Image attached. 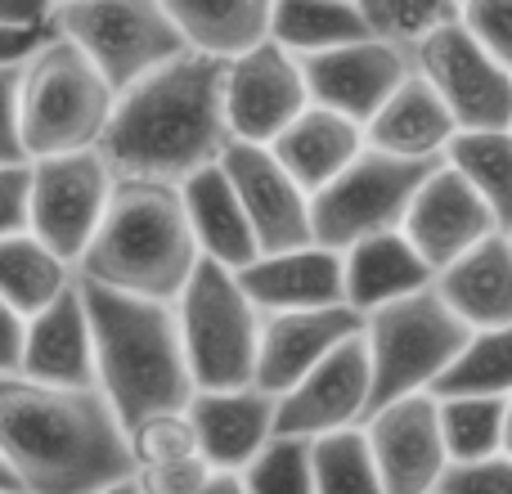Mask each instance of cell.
Segmentation results:
<instances>
[{
	"label": "cell",
	"mask_w": 512,
	"mask_h": 494,
	"mask_svg": "<svg viewBox=\"0 0 512 494\" xmlns=\"http://www.w3.org/2000/svg\"><path fill=\"white\" fill-rule=\"evenodd\" d=\"M0 459L18 494H99L131 477L126 427L99 387L0 373Z\"/></svg>",
	"instance_id": "cell-1"
},
{
	"label": "cell",
	"mask_w": 512,
	"mask_h": 494,
	"mask_svg": "<svg viewBox=\"0 0 512 494\" xmlns=\"http://www.w3.org/2000/svg\"><path fill=\"white\" fill-rule=\"evenodd\" d=\"M221 77L225 59L185 50L180 59L131 81L113 99V117L99 135V153L113 176L180 185L194 171L212 167L230 144Z\"/></svg>",
	"instance_id": "cell-2"
},
{
	"label": "cell",
	"mask_w": 512,
	"mask_h": 494,
	"mask_svg": "<svg viewBox=\"0 0 512 494\" xmlns=\"http://www.w3.org/2000/svg\"><path fill=\"white\" fill-rule=\"evenodd\" d=\"M77 288L95 346V387L104 391L122 427L162 409H185L194 396V378L180 346L176 306L126 297L86 279H77Z\"/></svg>",
	"instance_id": "cell-3"
},
{
	"label": "cell",
	"mask_w": 512,
	"mask_h": 494,
	"mask_svg": "<svg viewBox=\"0 0 512 494\" xmlns=\"http://www.w3.org/2000/svg\"><path fill=\"white\" fill-rule=\"evenodd\" d=\"M198 265L180 185L117 176L95 239L77 261V279L144 301H176Z\"/></svg>",
	"instance_id": "cell-4"
},
{
	"label": "cell",
	"mask_w": 512,
	"mask_h": 494,
	"mask_svg": "<svg viewBox=\"0 0 512 494\" xmlns=\"http://www.w3.org/2000/svg\"><path fill=\"white\" fill-rule=\"evenodd\" d=\"M117 90L99 77V68L50 32L18 72V144L23 162L59 158V153L99 149Z\"/></svg>",
	"instance_id": "cell-5"
},
{
	"label": "cell",
	"mask_w": 512,
	"mask_h": 494,
	"mask_svg": "<svg viewBox=\"0 0 512 494\" xmlns=\"http://www.w3.org/2000/svg\"><path fill=\"white\" fill-rule=\"evenodd\" d=\"M364 351H369V414L400 396L432 391L436 378L454 364V355L468 346L472 328L436 297L432 288L378 306L364 315ZM364 414V418H369Z\"/></svg>",
	"instance_id": "cell-6"
},
{
	"label": "cell",
	"mask_w": 512,
	"mask_h": 494,
	"mask_svg": "<svg viewBox=\"0 0 512 494\" xmlns=\"http://www.w3.org/2000/svg\"><path fill=\"white\" fill-rule=\"evenodd\" d=\"M176 328L185 346V364L194 391H221V387H248L256 364V306L243 297L234 270L198 256L189 283L180 288Z\"/></svg>",
	"instance_id": "cell-7"
},
{
	"label": "cell",
	"mask_w": 512,
	"mask_h": 494,
	"mask_svg": "<svg viewBox=\"0 0 512 494\" xmlns=\"http://www.w3.org/2000/svg\"><path fill=\"white\" fill-rule=\"evenodd\" d=\"M50 27L95 63L117 95L189 50L162 0H68L50 9Z\"/></svg>",
	"instance_id": "cell-8"
},
{
	"label": "cell",
	"mask_w": 512,
	"mask_h": 494,
	"mask_svg": "<svg viewBox=\"0 0 512 494\" xmlns=\"http://www.w3.org/2000/svg\"><path fill=\"white\" fill-rule=\"evenodd\" d=\"M436 162H409L364 149L319 194H310V243L342 252V247L369 239V234L400 230L409 198Z\"/></svg>",
	"instance_id": "cell-9"
},
{
	"label": "cell",
	"mask_w": 512,
	"mask_h": 494,
	"mask_svg": "<svg viewBox=\"0 0 512 494\" xmlns=\"http://www.w3.org/2000/svg\"><path fill=\"white\" fill-rule=\"evenodd\" d=\"M113 167L99 149L27 162V234L77 270L113 194Z\"/></svg>",
	"instance_id": "cell-10"
},
{
	"label": "cell",
	"mask_w": 512,
	"mask_h": 494,
	"mask_svg": "<svg viewBox=\"0 0 512 494\" xmlns=\"http://www.w3.org/2000/svg\"><path fill=\"white\" fill-rule=\"evenodd\" d=\"M414 72L441 95L459 131H504L512 122V72L495 63L459 18L409 45Z\"/></svg>",
	"instance_id": "cell-11"
},
{
	"label": "cell",
	"mask_w": 512,
	"mask_h": 494,
	"mask_svg": "<svg viewBox=\"0 0 512 494\" xmlns=\"http://www.w3.org/2000/svg\"><path fill=\"white\" fill-rule=\"evenodd\" d=\"M369 351L364 337H346L319 364H310L283 396H274V436H315L342 432V427H360L369 414Z\"/></svg>",
	"instance_id": "cell-12"
},
{
	"label": "cell",
	"mask_w": 512,
	"mask_h": 494,
	"mask_svg": "<svg viewBox=\"0 0 512 494\" xmlns=\"http://www.w3.org/2000/svg\"><path fill=\"white\" fill-rule=\"evenodd\" d=\"M221 104H225L230 140L270 144L274 135L310 104V95H306L297 59L265 36L261 45L225 59Z\"/></svg>",
	"instance_id": "cell-13"
},
{
	"label": "cell",
	"mask_w": 512,
	"mask_h": 494,
	"mask_svg": "<svg viewBox=\"0 0 512 494\" xmlns=\"http://www.w3.org/2000/svg\"><path fill=\"white\" fill-rule=\"evenodd\" d=\"M297 68L310 104L333 108V113L351 117L355 126H364L382 108V99L414 72V59H409V45L364 36V41L337 45V50L301 54Z\"/></svg>",
	"instance_id": "cell-14"
},
{
	"label": "cell",
	"mask_w": 512,
	"mask_h": 494,
	"mask_svg": "<svg viewBox=\"0 0 512 494\" xmlns=\"http://www.w3.org/2000/svg\"><path fill=\"white\" fill-rule=\"evenodd\" d=\"M360 432L378 468L382 494H436V481L450 463L436 423V396L418 391L391 400L364 418Z\"/></svg>",
	"instance_id": "cell-15"
},
{
	"label": "cell",
	"mask_w": 512,
	"mask_h": 494,
	"mask_svg": "<svg viewBox=\"0 0 512 494\" xmlns=\"http://www.w3.org/2000/svg\"><path fill=\"white\" fill-rule=\"evenodd\" d=\"M225 171L234 198H239L243 216L252 225L256 256L261 252H283V247L310 243V198L288 171L274 162L265 144H243L230 140L216 158Z\"/></svg>",
	"instance_id": "cell-16"
},
{
	"label": "cell",
	"mask_w": 512,
	"mask_h": 494,
	"mask_svg": "<svg viewBox=\"0 0 512 494\" xmlns=\"http://www.w3.org/2000/svg\"><path fill=\"white\" fill-rule=\"evenodd\" d=\"M499 225L490 216V207L477 198V189L450 167V162H436L423 176V185L414 189L405 207V221L400 234L405 243L423 256L427 270H445L450 261H459L468 247H477L481 239H490Z\"/></svg>",
	"instance_id": "cell-17"
},
{
	"label": "cell",
	"mask_w": 512,
	"mask_h": 494,
	"mask_svg": "<svg viewBox=\"0 0 512 494\" xmlns=\"http://www.w3.org/2000/svg\"><path fill=\"white\" fill-rule=\"evenodd\" d=\"M364 328V315L351 306H324V310H270L256 324V364L252 387L283 396L310 364H319L337 342L355 337Z\"/></svg>",
	"instance_id": "cell-18"
},
{
	"label": "cell",
	"mask_w": 512,
	"mask_h": 494,
	"mask_svg": "<svg viewBox=\"0 0 512 494\" xmlns=\"http://www.w3.org/2000/svg\"><path fill=\"white\" fill-rule=\"evenodd\" d=\"M194 423L198 459L212 472H243L274 436V396L261 387L194 391L185 405Z\"/></svg>",
	"instance_id": "cell-19"
},
{
	"label": "cell",
	"mask_w": 512,
	"mask_h": 494,
	"mask_svg": "<svg viewBox=\"0 0 512 494\" xmlns=\"http://www.w3.org/2000/svg\"><path fill=\"white\" fill-rule=\"evenodd\" d=\"M243 297L256 306V315L270 310H324L346 306L342 301V252L319 243L283 247V252L252 256L243 270H234Z\"/></svg>",
	"instance_id": "cell-20"
},
{
	"label": "cell",
	"mask_w": 512,
	"mask_h": 494,
	"mask_svg": "<svg viewBox=\"0 0 512 494\" xmlns=\"http://www.w3.org/2000/svg\"><path fill=\"white\" fill-rule=\"evenodd\" d=\"M18 373L50 387H95V346H90V319L77 283L32 319H23Z\"/></svg>",
	"instance_id": "cell-21"
},
{
	"label": "cell",
	"mask_w": 512,
	"mask_h": 494,
	"mask_svg": "<svg viewBox=\"0 0 512 494\" xmlns=\"http://www.w3.org/2000/svg\"><path fill=\"white\" fill-rule=\"evenodd\" d=\"M459 135L450 108L441 104L432 86L418 72H409L382 108L364 122V149L387 153V158H409V162H436L445 158L450 140Z\"/></svg>",
	"instance_id": "cell-22"
},
{
	"label": "cell",
	"mask_w": 512,
	"mask_h": 494,
	"mask_svg": "<svg viewBox=\"0 0 512 494\" xmlns=\"http://www.w3.org/2000/svg\"><path fill=\"white\" fill-rule=\"evenodd\" d=\"M432 292L472 328H504L512 324V239L495 230L490 239L432 274Z\"/></svg>",
	"instance_id": "cell-23"
},
{
	"label": "cell",
	"mask_w": 512,
	"mask_h": 494,
	"mask_svg": "<svg viewBox=\"0 0 512 494\" xmlns=\"http://www.w3.org/2000/svg\"><path fill=\"white\" fill-rule=\"evenodd\" d=\"M265 149L310 198L364 153V126H355L351 117L333 113V108L306 104Z\"/></svg>",
	"instance_id": "cell-24"
},
{
	"label": "cell",
	"mask_w": 512,
	"mask_h": 494,
	"mask_svg": "<svg viewBox=\"0 0 512 494\" xmlns=\"http://www.w3.org/2000/svg\"><path fill=\"white\" fill-rule=\"evenodd\" d=\"M423 288H432V270L400 230L369 234V239L342 247V301L355 315H369Z\"/></svg>",
	"instance_id": "cell-25"
},
{
	"label": "cell",
	"mask_w": 512,
	"mask_h": 494,
	"mask_svg": "<svg viewBox=\"0 0 512 494\" xmlns=\"http://www.w3.org/2000/svg\"><path fill=\"white\" fill-rule=\"evenodd\" d=\"M180 203H185L189 234H194L203 261H216V265H225V270H243L256 256L252 225L216 162L194 171L189 180H180Z\"/></svg>",
	"instance_id": "cell-26"
},
{
	"label": "cell",
	"mask_w": 512,
	"mask_h": 494,
	"mask_svg": "<svg viewBox=\"0 0 512 494\" xmlns=\"http://www.w3.org/2000/svg\"><path fill=\"white\" fill-rule=\"evenodd\" d=\"M162 9L194 54L234 59L270 36L274 0H162Z\"/></svg>",
	"instance_id": "cell-27"
},
{
	"label": "cell",
	"mask_w": 512,
	"mask_h": 494,
	"mask_svg": "<svg viewBox=\"0 0 512 494\" xmlns=\"http://www.w3.org/2000/svg\"><path fill=\"white\" fill-rule=\"evenodd\" d=\"M364 36L373 32L355 0H274L270 9V41L288 50L292 59L337 50V45L364 41Z\"/></svg>",
	"instance_id": "cell-28"
},
{
	"label": "cell",
	"mask_w": 512,
	"mask_h": 494,
	"mask_svg": "<svg viewBox=\"0 0 512 494\" xmlns=\"http://www.w3.org/2000/svg\"><path fill=\"white\" fill-rule=\"evenodd\" d=\"M72 283H77V270L63 256H54L36 234L23 230L0 239V301L14 315L32 319L36 310H45Z\"/></svg>",
	"instance_id": "cell-29"
},
{
	"label": "cell",
	"mask_w": 512,
	"mask_h": 494,
	"mask_svg": "<svg viewBox=\"0 0 512 494\" xmlns=\"http://www.w3.org/2000/svg\"><path fill=\"white\" fill-rule=\"evenodd\" d=\"M445 162L477 189L499 230H512V135L504 131H459L445 149Z\"/></svg>",
	"instance_id": "cell-30"
},
{
	"label": "cell",
	"mask_w": 512,
	"mask_h": 494,
	"mask_svg": "<svg viewBox=\"0 0 512 494\" xmlns=\"http://www.w3.org/2000/svg\"><path fill=\"white\" fill-rule=\"evenodd\" d=\"M427 396H512V324L472 333Z\"/></svg>",
	"instance_id": "cell-31"
},
{
	"label": "cell",
	"mask_w": 512,
	"mask_h": 494,
	"mask_svg": "<svg viewBox=\"0 0 512 494\" xmlns=\"http://www.w3.org/2000/svg\"><path fill=\"white\" fill-rule=\"evenodd\" d=\"M436 423L450 463L504 454V400L499 396H436Z\"/></svg>",
	"instance_id": "cell-32"
},
{
	"label": "cell",
	"mask_w": 512,
	"mask_h": 494,
	"mask_svg": "<svg viewBox=\"0 0 512 494\" xmlns=\"http://www.w3.org/2000/svg\"><path fill=\"white\" fill-rule=\"evenodd\" d=\"M310 486L315 494H382L360 427H342L310 441Z\"/></svg>",
	"instance_id": "cell-33"
},
{
	"label": "cell",
	"mask_w": 512,
	"mask_h": 494,
	"mask_svg": "<svg viewBox=\"0 0 512 494\" xmlns=\"http://www.w3.org/2000/svg\"><path fill=\"white\" fill-rule=\"evenodd\" d=\"M248 494H315L310 486V441L270 436L261 454L239 472Z\"/></svg>",
	"instance_id": "cell-34"
},
{
	"label": "cell",
	"mask_w": 512,
	"mask_h": 494,
	"mask_svg": "<svg viewBox=\"0 0 512 494\" xmlns=\"http://www.w3.org/2000/svg\"><path fill=\"white\" fill-rule=\"evenodd\" d=\"M355 5H360L373 36L396 41V45H414L418 36H427L432 27L459 18L463 0H355Z\"/></svg>",
	"instance_id": "cell-35"
},
{
	"label": "cell",
	"mask_w": 512,
	"mask_h": 494,
	"mask_svg": "<svg viewBox=\"0 0 512 494\" xmlns=\"http://www.w3.org/2000/svg\"><path fill=\"white\" fill-rule=\"evenodd\" d=\"M126 454H131V468L189 459V454H198L194 423H189L185 409H162V414L135 418V423L126 427Z\"/></svg>",
	"instance_id": "cell-36"
},
{
	"label": "cell",
	"mask_w": 512,
	"mask_h": 494,
	"mask_svg": "<svg viewBox=\"0 0 512 494\" xmlns=\"http://www.w3.org/2000/svg\"><path fill=\"white\" fill-rule=\"evenodd\" d=\"M459 23L490 59L512 72V0H463Z\"/></svg>",
	"instance_id": "cell-37"
},
{
	"label": "cell",
	"mask_w": 512,
	"mask_h": 494,
	"mask_svg": "<svg viewBox=\"0 0 512 494\" xmlns=\"http://www.w3.org/2000/svg\"><path fill=\"white\" fill-rule=\"evenodd\" d=\"M436 494H512V459L486 454V459L468 463H445Z\"/></svg>",
	"instance_id": "cell-38"
},
{
	"label": "cell",
	"mask_w": 512,
	"mask_h": 494,
	"mask_svg": "<svg viewBox=\"0 0 512 494\" xmlns=\"http://www.w3.org/2000/svg\"><path fill=\"white\" fill-rule=\"evenodd\" d=\"M207 463L198 454L189 459H171V463H144V468H131V481L144 494H198V486L207 481Z\"/></svg>",
	"instance_id": "cell-39"
},
{
	"label": "cell",
	"mask_w": 512,
	"mask_h": 494,
	"mask_svg": "<svg viewBox=\"0 0 512 494\" xmlns=\"http://www.w3.org/2000/svg\"><path fill=\"white\" fill-rule=\"evenodd\" d=\"M18 63H0V167L23 162V144H18Z\"/></svg>",
	"instance_id": "cell-40"
},
{
	"label": "cell",
	"mask_w": 512,
	"mask_h": 494,
	"mask_svg": "<svg viewBox=\"0 0 512 494\" xmlns=\"http://www.w3.org/2000/svg\"><path fill=\"white\" fill-rule=\"evenodd\" d=\"M27 230V162L0 167V239Z\"/></svg>",
	"instance_id": "cell-41"
},
{
	"label": "cell",
	"mask_w": 512,
	"mask_h": 494,
	"mask_svg": "<svg viewBox=\"0 0 512 494\" xmlns=\"http://www.w3.org/2000/svg\"><path fill=\"white\" fill-rule=\"evenodd\" d=\"M18 355H23V315L0 301V373H18Z\"/></svg>",
	"instance_id": "cell-42"
},
{
	"label": "cell",
	"mask_w": 512,
	"mask_h": 494,
	"mask_svg": "<svg viewBox=\"0 0 512 494\" xmlns=\"http://www.w3.org/2000/svg\"><path fill=\"white\" fill-rule=\"evenodd\" d=\"M50 0H0V23L18 27H45L50 23Z\"/></svg>",
	"instance_id": "cell-43"
},
{
	"label": "cell",
	"mask_w": 512,
	"mask_h": 494,
	"mask_svg": "<svg viewBox=\"0 0 512 494\" xmlns=\"http://www.w3.org/2000/svg\"><path fill=\"white\" fill-rule=\"evenodd\" d=\"M198 494H248V490H243L239 472H207V481L198 486Z\"/></svg>",
	"instance_id": "cell-44"
},
{
	"label": "cell",
	"mask_w": 512,
	"mask_h": 494,
	"mask_svg": "<svg viewBox=\"0 0 512 494\" xmlns=\"http://www.w3.org/2000/svg\"><path fill=\"white\" fill-rule=\"evenodd\" d=\"M504 454L512 459V396H504Z\"/></svg>",
	"instance_id": "cell-45"
},
{
	"label": "cell",
	"mask_w": 512,
	"mask_h": 494,
	"mask_svg": "<svg viewBox=\"0 0 512 494\" xmlns=\"http://www.w3.org/2000/svg\"><path fill=\"white\" fill-rule=\"evenodd\" d=\"M99 494H144L140 486H135V481L131 477H122V481H113V486H104V490H99Z\"/></svg>",
	"instance_id": "cell-46"
},
{
	"label": "cell",
	"mask_w": 512,
	"mask_h": 494,
	"mask_svg": "<svg viewBox=\"0 0 512 494\" xmlns=\"http://www.w3.org/2000/svg\"><path fill=\"white\" fill-rule=\"evenodd\" d=\"M0 494H18L14 477H9V468H5V459H0Z\"/></svg>",
	"instance_id": "cell-47"
},
{
	"label": "cell",
	"mask_w": 512,
	"mask_h": 494,
	"mask_svg": "<svg viewBox=\"0 0 512 494\" xmlns=\"http://www.w3.org/2000/svg\"><path fill=\"white\" fill-rule=\"evenodd\" d=\"M50 5H68V0H50Z\"/></svg>",
	"instance_id": "cell-48"
},
{
	"label": "cell",
	"mask_w": 512,
	"mask_h": 494,
	"mask_svg": "<svg viewBox=\"0 0 512 494\" xmlns=\"http://www.w3.org/2000/svg\"><path fill=\"white\" fill-rule=\"evenodd\" d=\"M508 135H512V122H508Z\"/></svg>",
	"instance_id": "cell-49"
},
{
	"label": "cell",
	"mask_w": 512,
	"mask_h": 494,
	"mask_svg": "<svg viewBox=\"0 0 512 494\" xmlns=\"http://www.w3.org/2000/svg\"><path fill=\"white\" fill-rule=\"evenodd\" d=\"M508 239H512V230H508Z\"/></svg>",
	"instance_id": "cell-50"
}]
</instances>
